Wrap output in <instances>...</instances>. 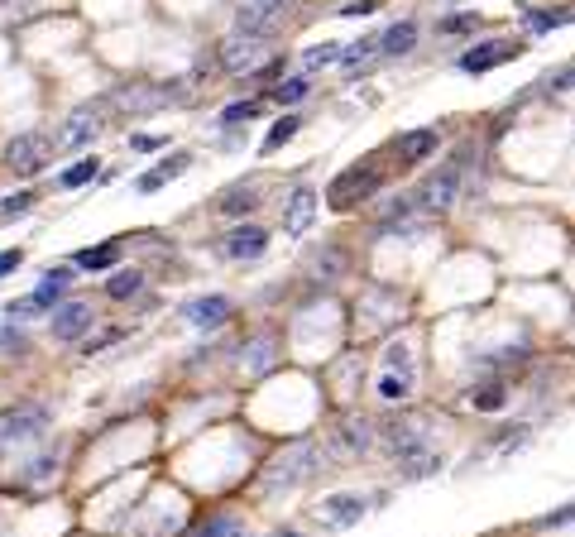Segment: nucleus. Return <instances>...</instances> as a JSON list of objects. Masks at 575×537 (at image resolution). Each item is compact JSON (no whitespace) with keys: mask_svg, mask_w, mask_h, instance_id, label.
<instances>
[{"mask_svg":"<svg viewBox=\"0 0 575 537\" xmlns=\"http://www.w3.org/2000/svg\"><path fill=\"white\" fill-rule=\"evenodd\" d=\"M317 470H321V461H317V446H312V442H297L293 451H283V456H274V461L264 465V480H259V490H264V494L293 490V484L312 480Z\"/></svg>","mask_w":575,"mask_h":537,"instance_id":"obj_1","label":"nucleus"},{"mask_svg":"<svg viewBox=\"0 0 575 537\" xmlns=\"http://www.w3.org/2000/svg\"><path fill=\"white\" fill-rule=\"evenodd\" d=\"M379 168H365V163H355V168H346L341 178L326 188V201H331V211H355L365 197H375L379 192Z\"/></svg>","mask_w":575,"mask_h":537,"instance_id":"obj_2","label":"nucleus"},{"mask_svg":"<svg viewBox=\"0 0 575 537\" xmlns=\"http://www.w3.org/2000/svg\"><path fill=\"white\" fill-rule=\"evenodd\" d=\"M48 154H54V144H48V134H39V130H24V134H15V140L5 144V163L20 178L39 173V168L48 163Z\"/></svg>","mask_w":575,"mask_h":537,"instance_id":"obj_3","label":"nucleus"},{"mask_svg":"<svg viewBox=\"0 0 575 537\" xmlns=\"http://www.w3.org/2000/svg\"><path fill=\"white\" fill-rule=\"evenodd\" d=\"M455 192H461V163H446V168H436V173H427V182L417 188L413 201L427 216H436V211H446L455 201Z\"/></svg>","mask_w":575,"mask_h":537,"instance_id":"obj_4","label":"nucleus"},{"mask_svg":"<svg viewBox=\"0 0 575 537\" xmlns=\"http://www.w3.org/2000/svg\"><path fill=\"white\" fill-rule=\"evenodd\" d=\"M48 432V413L44 408H10L0 413V446H20V442H39Z\"/></svg>","mask_w":575,"mask_h":537,"instance_id":"obj_5","label":"nucleus"},{"mask_svg":"<svg viewBox=\"0 0 575 537\" xmlns=\"http://www.w3.org/2000/svg\"><path fill=\"white\" fill-rule=\"evenodd\" d=\"M101 121H106V106H101V101L77 106V111L63 121V130H58V149H82V144H92L96 134H101Z\"/></svg>","mask_w":575,"mask_h":537,"instance_id":"obj_6","label":"nucleus"},{"mask_svg":"<svg viewBox=\"0 0 575 537\" xmlns=\"http://www.w3.org/2000/svg\"><path fill=\"white\" fill-rule=\"evenodd\" d=\"M264 54H268L264 34H240V29H235L230 39L221 44V67H226V73H249V67L264 63Z\"/></svg>","mask_w":575,"mask_h":537,"instance_id":"obj_7","label":"nucleus"},{"mask_svg":"<svg viewBox=\"0 0 575 537\" xmlns=\"http://www.w3.org/2000/svg\"><path fill=\"white\" fill-rule=\"evenodd\" d=\"M283 10H288V0H245L240 10H235V29L240 34H274L283 24Z\"/></svg>","mask_w":575,"mask_h":537,"instance_id":"obj_8","label":"nucleus"},{"mask_svg":"<svg viewBox=\"0 0 575 537\" xmlns=\"http://www.w3.org/2000/svg\"><path fill=\"white\" fill-rule=\"evenodd\" d=\"M369 446H375V427H369V417H346V423H336V432H331L336 456L355 461V456H365Z\"/></svg>","mask_w":575,"mask_h":537,"instance_id":"obj_9","label":"nucleus"},{"mask_svg":"<svg viewBox=\"0 0 575 537\" xmlns=\"http://www.w3.org/2000/svg\"><path fill=\"white\" fill-rule=\"evenodd\" d=\"M317 221V192L312 188H297L293 197H288V207H283V230L288 235H307Z\"/></svg>","mask_w":575,"mask_h":537,"instance_id":"obj_10","label":"nucleus"},{"mask_svg":"<svg viewBox=\"0 0 575 537\" xmlns=\"http://www.w3.org/2000/svg\"><path fill=\"white\" fill-rule=\"evenodd\" d=\"M221 249L230 259H259L264 249H268V230L264 226H235L226 240H221Z\"/></svg>","mask_w":575,"mask_h":537,"instance_id":"obj_11","label":"nucleus"},{"mask_svg":"<svg viewBox=\"0 0 575 537\" xmlns=\"http://www.w3.org/2000/svg\"><path fill=\"white\" fill-rule=\"evenodd\" d=\"M230 298H197V302H188V308H182V317H188L192 327H201V331H211V327H226L230 322Z\"/></svg>","mask_w":575,"mask_h":537,"instance_id":"obj_12","label":"nucleus"},{"mask_svg":"<svg viewBox=\"0 0 575 537\" xmlns=\"http://www.w3.org/2000/svg\"><path fill=\"white\" fill-rule=\"evenodd\" d=\"M87 327H92L87 302H63V308L54 312V336L58 341H77V336H87Z\"/></svg>","mask_w":575,"mask_h":537,"instance_id":"obj_13","label":"nucleus"},{"mask_svg":"<svg viewBox=\"0 0 575 537\" xmlns=\"http://www.w3.org/2000/svg\"><path fill=\"white\" fill-rule=\"evenodd\" d=\"M365 494H336V499H326L321 503V518H326L331 528H350V523H360L365 518Z\"/></svg>","mask_w":575,"mask_h":537,"instance_id":"obj_14","label":"nucleus"},{"mask_svg":"<svg viewBox=\"0 0 575 537\" xmlns=\"http://www.w3.org/2000/svg\"><path fill=\"white\" fill-rule=\"evenodd\" d=\"M513 54H518V44H480V48H470V54L461 58V73H489V67L509 63Z\"/></svg>","mask_w":575,"mask_h":537,"instance_id":"obj_15","label":"nucleus"},{"mask_svg":"<svg viewBox=\"0 0 575 537\" xmlns=\"http://www.w3.org/2000/svg\"><path fill=\"white\" fill-rule=\"evenodd\" d=\"M188 163H192V154H173V159H163L159 168H149V173H140V182H134V188H140V192H159L163 182H173V178H182V173H188Z\"/></svg>","mask_w":575,"mask_h":537,"instance_id":"obj_16","label":"nucleus"},{"mask_svg":"<svg viewBox=\"0 0 575 537\" xmlns=\"http://www.w3.org/2000/svg\"><path fill=\"white\" fill-rule=\"evenodd\" d=\"M67 283H73V268H48L44 283H39V293L29 298V308H34V312H48V308H54V302L67 293Z\"/></svg>","mask_w":575,"mask_h":537,"instance_id":"obj_17","label":"nucleus"},{"mask_svg":"<svg viewBox=\"0 0 575 537\" xmlns=\"http://www.w3.org/2000/svg\"><path fill=\"white\" fill-rule=\"evenodd\" d=\"M73 264H77V268H92V274H101V268H115V264H121V245H115V240H106V245L77 249V255H73Z\"/></svg>","mask_w":575,"mask_h":537,"instance_id":"obj_18","label":"nucleus"},{"mask_svg":"<svg viewBox=\"0 0 575 537\" xmlns=\"http://www.w3.org/2000/svg\"><path fill=\"white\" fill-rule=\"evenodd\" d=\"M388 451H394V461H408L413 451H422V427L417 423H394L388 427Z\"/></svg>","mask_w":575,"mask_h":537,"instance_id":"obj_19","label":"nucleus"},{"mask_svg":"<svg viewBox=\"0 0 575 537\" xmlns=\"http://www.w3.org/2000/svg\"><path fill=\"white\" fill-rule=\"evenodd\" d=\"M398 149H403V159H408V163H422L427 154H436V130H413V134H403Z\"/></svg>","mask_w":575,"mask_h":537,"instance_id":"obj_20","label":"nucleus"},{"mask_svg":"<svg viewBox=\"0 0 575 537\" xmlns=\"http://www.w3.org/2000/svg\"><path fill=\"white\" fill-rule=\"evenodd\" d=\"M255 207H259V192L255 188H230L221 201H216V211H221V216H249Z\"/></svg>","mask_w":575,"mask_h":537,"instance_id":"obj_21","label":"nucleus"},{"mask_svg":"<svg viewBox=\"0 0 575 537\" xmlns=\"http://www.w3.org/2000/svg\"><path fill=\"white\" fill-rule=\"evenodd\" d=\"M168 96H173V92H154V87H130V92H121L115 101H121L125 111H154V106H163Z\"/></svg>","mask_w":575,"mask_h":537,"instance_id":"obj_22","label":"nucleus"},{"mask_svg":"<svg viewBox=\"0 0 575 537\" xmlns=\"http://www.w3.org/2000/svg\"><path fill=\"white\" fill-rule=\"evenodd\" d=\"M413 44H417V24H413V20H403V24H394L388 34H379V48H384V54H408Z\"/></svg>","mask_w":575,"mask_h":537,"instance_id":"obj_23","label":"nucleus"},{"mask_svg":"<svg viewBox=\"0 0 575 537\" xmlns=\"http://www.w3.org/2000/svg\"><path fill=\"white\" fill-rule=\"evenodd\" d=\"M398 470H403V480H422V475H432V470H442V456H436V451H413L408 461H398Z\"/></svg>","mask_w":575,"mask_h":537,"instance_id":"obj_24","label":"nucleus"},{"mask_svg":"<svg viewBox=\"0 0 575 537\" xmlns=\"http://www.w3.org/2000/svg\"><path fill=\"white\" fill-rule=\"evenodd\" d=\"M470 398H475V408H480V413H499L503 403H509V384H503V379H489L484 389H475Z\"/></svg>","mask_w":575,"mask_h":537,"instance_id":"obj_25","label":"nucleus"},{"mask_svg":"<svg viewBox=\"0 0 575 537\" xmlns=\"http://www.w3.org/2000/svg\"><path fill=\"white\" fill-rule=\"evenodd\" d=\"M144 288V274H140V268H121V274H115L111 283H106V293L115 298V302H125V298H134V293H140Z\"/></svg>","mask_w":575,"mask_h":537,"instance_id":"obj_26","label":"nucleus"},{"mask_svg":"<svg viewBox=\"0 0 575 537\" xmlns=\"http://www.w3.org/2000/svg\"><path fill=\"white\" fill-rule=\"evenodd\" d=\"M302 130V121H297V115H283V121L274 125V130H268L264 134V154H274V149H283L288 140H293V134Z\"/></svg>","mask_w":575,"mask_h":537,"instance_id":"obj_27","label":"nucleus"},{"mask_svg":"<svg viewBox=\"0 0 575 537\" xmlns=\"http://www.w3.org/2000/svg\"><path fill=\"white\" fill-rule=\"evenodd\" d=\"M379 394H384L388 403L408 398V394H413V375H398V369H388V375L379 379Z\"/></svg>","mask_w":575,"mask_h":537,"instance_id":"obj_28","label":"nucleus"},{"mask_svg":"<svg viewBox=\"0 0 575 537\" xmlns=\"http://www.w3.org/2000/svg\"><path fill=\"white\" fill-rule=\"evenodd\" d=\"M375 54H379V34H375V39H360V44L341 48V58H336V63H346V67H360L365 58H375Z\"/></svg>","mask_w":575,"mask_h":537,"instance_id":"obj_29","label":"nucleus"},{"mask_svg":"<svg viewBox=\"0 0 575 537\" xmlns=\"http://www.w3.org/2000/svg\"><path fill=\"white\" fill-rule=\"evenodd\" d=\"M341 58V44H317V48H307V54H302V67H307V73H317V67H326V63H336Z\"/></svg>","mask_w":575,"mask_h":537,"instance_id":"obj_30","label":"nucleus"},{"mask_svg":"<svg viewBox=\"0 0 575 537\" xmlns=\"http://www.w3.org/2000/svg\"><path fill=\"white\" fill-rule=\"evenodd\" d=\"M268 96H274L278 106H297V101L307 96V82H302V77H293V82H278V87L268 92Z\"/></svg>","mask_w":575,"mask_h":537,"instance_id":"obj_31","label":"nucleus"},{"mask_svg":"<svg viewBox=\"0 0 575 537\" xmlns=\"http://www.w3.org/2000/svg\"><path fill=\"white\" fill-rule=\"evenodd\" d=\"M259 115V101H235V106L221 111V125H245V121H255Z\"/></svg>","mask_w":575,"mask_h":537,"instance_id":"obj_32","label":"nucleus"},{"mask_svg":"<svg viewBox=\"0 0 575 537\" xmlns=\"http://www.w3.org/2000/svg\"><path fill=\"white\" fill-rule=\"evenodd\" d=\"M92 178H96V159H82V163L67 168L58 182H63V188H82V182H92Z\"/></svg>","mask_w":575,"mask_h":537,"instance_id":"obj_33","label":"nucleus"},{"mask_svg":"<svg viewBox=\"0 0 575 537\" xmlns=\"http://www.w3.org/2000/svg\"><path fill=\"white\" fill-rule=\"evenodd\" d=\"M34 201H39L34 192H15V197H5V201H0V221H10V216H24Z\"/></svg>","mask_w":575,"mask_h":537,"instance_id":"obj_34","label":"nucleus"},{"mask_svg":"<svg viewBox=\"0 0 575 537\" xmlns=\"http://www.w3.org/2000/svg\"><path fill=\"white\" fill-rule=\"evenodd\" d=\"M268 360H274V341H255L245 350V365L249 369H268Z\"/></svg>","mask_w":575,"mask_h":537,"instance_id":"obj_35","label":"nucleus"},{"mask_svg":"<svg viewBox=\"0 0 575 537\" xmlns=\"http://www.w3.org/2000/svg\"><path fill=\"white\" fill-rule=\"evenodd\" d=\"M230 532H235V518H226V513H216L197 528V537H230Z\"/></svg>","mask_w":575,"mask_h":537,"instance_id":"obj_36","label":"nucleus"},{"mask_svg":"<svg viewBox=\"0 0 575 537\" xmlns=\"http://www.w3.org/2000/svg\"><path fill=\"white\" fill-rule=\"evenodd\" d=\"M566 20H570V15H566V10H537V15H532V20H528V24H532L537 34H542V29H556V24H566Z\"/></svg>","mask_w":575,"mask_h":537,"instance_id":"obj_37","label":"nucleus"},{"mask_svg":"<svg viewBox=\"0 0 575 537\" xmlns=\"http://www.w3.org/2000/svg\"><path fill=\"white\" fill-rule=\"evenodd\" d=\"M58 470V456H34V465H24V480H48Z\"/></svg>","mask_w":575,"mask_h":537,"instance_id":"obj_38","label":"nucleus"},{"mask_svg":"<svg viewBox=\"0 0 575 537\" xmlns=\"http://www.w3.org/2000/svg\"><path fill=\"white\" fill-rule=\"evenodd\" d=\"M29 341H24V331H15V327H0V350H5V356H20Z\"/></svg>","mask_w":575,"mask_h":537,"instance_id":"obj_39","label":"nucleus"},{"mask_svg":"<svg viewBox=\"0 0 575 537\" xmlns=\"http://www.w3.org/2000/svg\"><path fill=\"white\" fill-rule=\"evenodd\" d=\"M480 29V15H451V20H442V34H470Z\"/></svg>","mask_w":575,"mask_h":537,"instance_id":"obj_40","label":"nucleus"},{"mask_svg":"<svg viewBox=\"0 0 575 537\" xmlns=\"http://www.w3.org/2000/svg\"><path fill=\"white\" fill-rule=\"evenodd\" d=\"M522 360H528V350L513 346V350H499V356H489L484 365H489V369H503V365H522Z\"/></svg>","mask_w":575,"mask_h":537,"instance_id":"obj_41","label":"nucleus"},{"mask_svg":"<svg viewBox=\"0 0 575 537\" xmlns=\"http://www.w3.org/2000/svg\"><path fill=\"white\" fill-rule=\"evenodd\" d=\"M20 264H24V249H0V278H5V274H15Z\"/></svg>","mask_w":575,"mask_h":537,"instance_id":"obj_42","label":"nucleus"},{"mask_svg":"<svg viewBox=\"0 0 575 537\" xmlns=\"http://www.w3.org/2000/svg\"><path fill=\"white\" fill-rule=\"evenodd\" d=\"M375 10H379V0H350L341 15H346V20H360V15H375Z\"/></svg>","mask_w":575,"mask_h":537,"instance_id":"obj_43","label":"nucleus"},{"mask_svg":"<svg viewBox=\"0 0 575 537\" xmlns=\"http://www.w3.org/2000/svg\"><path fill=\"white\" fill-rule=\"evenodd\" d=\"M388 369H403V375H413V365H408V350H403V346H394V350H388Z\"/></svg>","mask_w":575,"mask_h":537,"instance_id":"obj_44","label":"nucleus"},{"mask_svg":"<svg viewBox=\"0 0 575 537\" xmlns=\"http://www.w3.org/2000/svg\"><path fill=\"white\" fill-rule=\"evenodd\" d=\"M163 140H159V134H134V140H130V149H140V154H149V149H159Z\"/></svg>","mask_w":575,"mask_h":537,"instance_id":"obj_45","label":"nucleus"},{"mask_svg":"<svg viewBox=\"0 0 575 537\" xmlns=\"http://www.w3.org/2000/svg\"><path fill=\"white\" fill-rule=\"evenodd\" d=\"M278 537H297V532H278Z\"/></svg>","mask_w":575,"mask_h":537,"instance_id":"obj_46","label":"nucleus"},{"mask_svg":"<svg viewBox=\"0 0 575 537\" xmlns=\"http://www.w3.org/2000/svg\"><path fill=\"white\" fill-rule=\"evenodd\" d=\"M230 537H240V532H230Z\"/></svg>","mask_w":575,"mask_h":537,"instance_id":"obj_47","label":"nucleus"}]
</instances>
